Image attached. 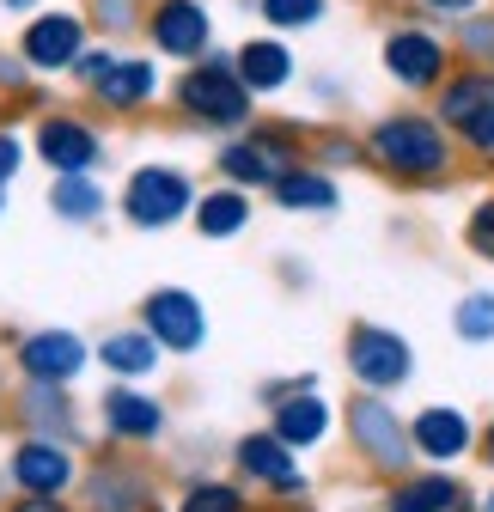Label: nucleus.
<instances>
[{
    "label": "nucleus",
    "mask_w": 494,
    "mask_h": 512,
    "mask_svg": "<svg viewBox=\"0 0 494 512\" xmlns=\"http://www.w3.org/2000/svg\"><path fill=\"white\" fill-rule=\"evenodd\" d=\"M80 49H86V19H80V13H31V25H25V37H19L25 68H37V74L74 68Z\"/></svg>",
    "instance_id": "nucleus-7"
},
{
    "label": "nucleus",
    "mask_w": 494,
    "mask_h": 512,
    "mask_svg": "<svg viewBox=\"0 0 494 512\" xmlns=\"http://www.w3.org/2000/svg\"><path fill=\"white\" fill-rule=\"evenodd\" d=\"M19 366H25L37 384H68V378L86 366V348H80V336H68V330H49V336H31V342L19 348Z\"/></svg>",
    "instance_id": "nucleus-12"
},
{
    "label": "nucleus",
    "mask_w": 494,
    "mask_h": 512,
    "mask_svg": "<svg viewBox=\"0 0 494 512\" xmlns=\"http://www.w3.org/2000/svg\"><path fill=\"white\" fill-rule=\"evenodd\" d=\"M37 153L49 159V171H92L104 159V141L80 116H49V122H37Z\"/></svg>",
    "instance_id": "nucleus-9"
},
{
    "label": "nucleus",
    "mask_w": 494,
    "mask_h": 512,
    "mask_svg": "<svg viewBox=\"0 0 494 512\" xmlns=\"http://www.w3.org/2000/svg\"><path fill=\"white\" fill-rule=\"evenodd\" d=\"M104 366L122 372V378H141V372H153V342L147 336H110L104 342Z\"/></svg>",
    "instance_id": "nucleus-25"
},
{
    "label": "nucleus",
    "mask_w": 494,
    "mask_h": 512,
    "mask_svg": "<svg viewBox=\"0 0 494 512\" xmlns=\"http://www.w3.org/2000/svg\"><path fill=\"white\" fill-rule=\"evenodd\" d=\"M183 208H190V177L171 165H141L129 177V189H122V214L135 226H171V220H183Z\"/></svg>",
    "instance_id": "nucleus-5"
},
{
    "label": "nucleus",
    "mask_w": 494,
    "mask_h": 512,
    "mask_svg": "<svg viewBox=\"0 0 494 512\" xmlns=\"http://www.w3.org/2000/svg\"><path fill=\"white\" fill-rule=\"evenodd\" d=\"M147 37L165 61H202L208 43H214V25H208L202 0H159L147 13Z\"/></svg>",
    "instance_id": "nucleus-6"
},
{
    "label": "nucleus",
    "mask_w": 494,
    "mask_h": 512,
    "mask_svg": "<svg viewBox=\"0 0 494 512\" xmlns=\"http://www.w3.org/2000/svg\"><path fill=\"white\" fill-rule=\"evenodd\" d=\"M104 68H110V55H104V49H80V61H74V80H80V86H92Z\"/></svg>",
    "instance_id": "nucleus-33"
},
{
    "label": "nucleus",
    "mask_w": 494,
    "mask_h": 512,
    "mask_svg": "<svg viewBox=\"0 0 494 512\" xmlns=\"http://www.w3.org/2000/svg\"><path fill=\"white\" fill-rule=\"evenodd\" d=\"M238 464L251 470V476H263V482H275V488H299V476H293V458H287V439L281 433H251L238 445Z\"/></svg>",
    "instance_id": "nucleus-17"
},
{
    "label": "nucleus",
    "mask_w": 494,
    "mask_h": 512,
    "mask_svg": "<svg viewBox=\"0 0 494 512\" xmlns=\"http://www.w3.org/2000/svg\"><path fill=\"white\" fill-rule=\"evenodd\" d=\"M232 68H238V80L251 86V92H281L293 80V49L281 37H251L232 55Z\"/></svg>",
    "instance_id": "nucleus-13"
},
{
    "label": "nucleus",
    "mask_w": 494,
    "mask_h": 512,
    "mask_svg": "<svg viewBox=\"0 0 494 512\" xmlns=\"http://www.w3.org/2000/svg\"><path fill=\"white\" fill-rule=\"evenodd\" d=\"M153 92H159V74L147 55H122V61L110 55V68L92 80V98L104 110H141V104H153Z\"/></svg>",
    "instance_id": "nucleus-10"
},
{
    "label": "nucleus",
    "mask_w": 494,
    "mask_h": 512,
    "mask_svg": "<svg viewBox=\"0 0 494 512\" xmlns=\"http://www.w3.org/2000/svg\"><path fill=\"white\" fill-rule=\"evenodd\" d=\"M147 317H153V336H159L165 348H177V354L202 342V305H196L190 293H177V287H171V293H153V299H147Z\"/></svg>",
    "instance_id": "nucleus-14"
},
{
    "label": "nucleus",
    "mask_w": 494,
    "mask_h": 512,
    "mask_svg": "<svg viewBox=\"0 0 494 512\" xmlns=\"http://www.w3.org/2000/svg\"><path fill=\"white\" fill-rule=\"evenodd\" d=\"M7 13H37V0H0Z\"/></svg>",
    "instance_id": "nucleus-36"
},
{
    "label": "nucleus",
    "mask_w": 494,
    "mask_h": 512,
    "mask_svg": "<svg viewBox=\"0 0 494 512\" xmlns=\"http://www.w3.org/2000/svg\"><path fill=\"white\" fill-rule=\"evenodd\" d=\"M263 19L275 31H312L324 19V0H263Z\"/></svg>",
    "instance_id": "nucleus-26"
},
{
    "label": "nucleus",
    "mask_w": 494,
    "mask_h": 512,
    "mask_svg": "<svg viewBox=\"0 0 494 512\" xmlns=\"http://www.w3.org/2000/svg\"><path fill=\"white\" fill-rule=\"evenodd\" d=\"M92 19H98L104 31H129V25L141 19V0H92Z\"/></svg>",
    "instance_id": "nucleus-29"
},
{
    "label": "nucleus",
    "mask_w": 494,
    "mask_h": 512,
    "mask_svg": "<svg viewBox=\"0 0 494 512\" xmlns=\"http://www.w3.org/2000/svg\"><path fill=\"white\" fill-rule=\"evenodd\" d=\"M427 13H446V19H464V13H476L482 0H421Z\"/></svg>",
    "instance_id": "nucleus-34"
},
{
    "label": "nucleus",
    "mask_w": 494,
    "mask_h": 512,
    "mask_svg": "<svg viewBox=\"0 0 494 512\" xmlns=\"http://www.w3.org/2000/svg\"><path fill=\"white\" fill-rule=\"evenodd\" d=\"M458 49L464 55H476V61H494V13H464V25H458Z\"/></svg>",
    "instance_id": "nucleus-27"
},
{
    "label": "nucleus",
    "mask_w": 494,
    "mask_h": 512,
    "mask_svg": "<svg viewBox=\"0 0 494 512\" xmlns=\"http://www.w3.org/2000/svg\"><path fill=\"white\" fill-rule=\"evenodd\" d=\"M458 336H470V342H488L494 336V299L488 293H476V299L458 305Z\"/></svg>",
    "instance_id": "nucleus-28"
},
{
    "label": "nucleus",
    "mask_w": 494,
    "mask_h": 512,
    "mask_svg": "<svg viewBox=\"0 0 494 512\" xmlns=\"http://www.w3.org/2000/svg\"><path fill=\"white\" fill-rule=\"evenodd\" d=\"M348 360H354L360 384H379V391H391V384L409 378V348H403L391 330H354Z\"/></svg>",
    "instance_id": "nucleus-11"
},
{
    "label": "nucleus",
    "mask_w": 494,
    "mask_h": 512,
    "mask_svg": "<svg viewBox=\"0 0 494 512\" xmlns=\"http://www.w3.org/2000/svg\"><path fill=\"white\" fill-rule=\"evenodd\" d=\"M244 220H251V202H244L238 189H214V196H202V208H196V226L208 238H232Z\"/></svg>",
    "instance_id": "nucleus-23"
},
{
    "label": "nucleus",
    "mask_w": 494,
    "mask_h": 512,
    "mask_svg": "<svg viewBox=\"0 0 494 512\" xmlns=\"http://www.w3.org/2000/svg\"><path fill=\"white\" fill-rule=\"evenodd\" d=\"M470 244H476L482 256H494V202H482V208L470 214Z\"/></svg>",
    "instance_id": "nucleus-31"
},
{
    "label": "nucleus",
    "mask_w": 494,
    "mask_h": 512,
    "mask_svg": "<svg viewBox=\"0 0 494 512\" xmlns=\"http://www.w3.org/2000/svg\"><path fill=\"white\" fill-rule=\"evenodd\" d=\"M299 153L287 135H275V128H251V135H238L226 153H220V171L232 183H275L281 171H293Z\"/></svg>",
    "instance_id": "nucleus-8"
},
{
    "label": "nucleus",
    "mask_w": 494,
    "mask_h": 512,
    "mask_svg": "<svg viewBox=\"0 0 494 512\" xmlns=\"http://www.w3.org/2000/svg\"><path fill=\"white\" fill-rule=\"evenodd\" d=\"M104 415H110V427H116V433H129V439H153V433L165 427V409H159V403H147V397H135V391H110Z\"/></svg>",
    "instance_id": "nucleus-21"
},
{
    "label": "nucleus",
    "mask_w": 494,
    "mask_h": 512,
    "mask_svg": "<svg viewBox=\"0 0 494 512\" xmlns=\"http://www.w3.org/2000/svg\"><path fill=\"white\" fill-rule=\"evenodd\" d=\"M19 512H61V506H55L49 494H37V500H31V506H19Z\"/></svg>",
    "instance_id": "nucleus-35"
},
{
    "label": "nucleus",
    "mask_w": 494,
    "mask_h": 512,
    "mask_svg": "<svg viewBox=\"0 0 494 512\" xmlns=\"http://www.w3.org/2000/svg\"><path fill=\"white\" fill-rule=\"evenodd\" d=\"M440 122L476 153H494V74H458L440 86Z\"/></svg>",
    "instance_id": "nucleus-3"
},
{
    "label": "nucleus",
    "mask_w": 494,
    "mask_h": 512,
    "mask_svg": "<svg viewBox=\"0 0 494 512\" xmlns=\"http://www.w3.org/2000/svg\"><path fill=\"white\" fill-rule=\"evenodd\" d=\"M49 202H55V214L61 220H98L104 214V189L86 177V171H55V189H49Z\"/></svg>",
    "instance_id": "nucleus-18"
},
{
    "label": "nucleus",
    "mask_w": 494,
    "mask_h": 512,
    "mask_svg": "<svg viewBox=\"0 0 494 512\" xmlns=\"http://www.w3.org/2000/svg\"><path fill=\"white\" fill-rule=\"evenodd\" d=\"M458 500V488L446 482V476H421V482H409L397 500H391V512H446Z\"/></svg>",
    "instance_id": "nucleus-24"
},
{
    "label": "nucleus",
    "mask_w": 494,
    "mask_h": 512,
    "mask_svg": "<svg viewBox=\"0 0 494 512\" xmlns=\"http://www.w3.org/2000/svg\"><path fill=\"white\" fill-rule=\"evenodd\" d=\"M354 439H360L385 470H403V458H409V445H403V433H397V415H391L385 403H360V409H354Z\"/></svg>",
    "instance_id": "nucleus-16"
},
{
    "label": "nucleus",
    "mask_w": 494,
    "mask_h": 512,
    "mask_svg": "<svg viewBox=\"0 0 494 512\" xmlns=\"http://www.w3.org/2000/svg\"><path fill=\"white\" fill-rule=\"evenodd\" d=\"M415 445H421L427 458H458L464 445H470V427H464L458 409H427V415L415 421Z\"/></svg>",
    "instance_id": "nucleus-19"
},
{
    "label": "nucleus",
    "mask_w": 494,
    "mask_h": 512,
    "mask_svg": "<svg viewBox=\"0 0 494 512\" xmlns=\"http://www.w3.org/2000/svg\"><path fill=\"white\" fill-rule=\"evenodd\" d=\"M269 189H275V202H281V208H336V183H330L324 171H305V165L281 171Z\"/></svg>",
    "instance_id": "nucleus-20"
},
{
    "label": "nucleus",
    "mask_w": 494,
    "mask_h": 512,
    "mask_svg": "<svg viewBox=\"0 0 494 512\" xmlns=\"http://www.w3.org/2000/svg\"><path fill=\"white\" fill-rule=\"evenodd\" d=\"M488 512H494V494H488Z\"/></svg>",
    "instance_id": "nucleus-38"
},
{
    "label": "nucleus",
    "mask_w": 494,
    "mask_h": 512,
    "mask_svg": "<svg viewBox=\"0 0 494 512\" xmlns=\"http://www.w3.org/2000/svg\"><path fill=\"white\" fill-rule=\"evenodd\" d=\"M183 512H238V494L232 488H196Z\"/></svg>",
    "instance_id": "nucleus-30"
},
{
    "label": "nucleus",
    "mask_w": 494,
    "mask_h": 512,
    "mask_svg": "<svg viewBox=\"0 0 494 512\" xmlns=\"http://www.w3.org/2000/svg\"><path fill=\"white\" fill-rule=\"evenodd\" d=\"M366 153L397 177H440L452 165L440 116H385V122H373V135H366Z\"/></svg>",
    "instance_id": "nucleus-2"
},
{
    "label": "nucleus",
    "mask_w": 494,
    "mask_h": 512,
    "mask_svg": "<svg viewBox=\"0 0 494 512\" xmlns=\"http://www.w3.org/2000/svg\"><path fill=\"white\" fill-rule=\"evenodd\" d=\"M19 165H25V141L19 135H0V183L19 177Z\"/></svg>",
    "instance_id": "nucleus-32"
},
{
    "label": "nucleus",
    "mask_w": 494,
    "mask_h": 512,
    "mask_svg": "<svg viewBox=\"0 0 494 512\" xmlns=\"http://www.w3.org/2000/svg\"><path fill=\"white\" fill-rule=\"evenodd\" d=\"M324 427H330V409L318 397H293V403L275 409V433L287 445H312V439H324Z\"/></svg>",
    "instance_id": "nucleus-22"
},
{
    "label": "nucleus",
    "mask_w": 494,
    "mask_h": 512,
    "mask_svg": "<svg viewBox=\"0 0 494 512\" xmlns=\"http://www.w3.org/2000/svg\"><path fill=\"white\" fill-rule=\"evenodd\" d=\"M251 98L257 92L238 80L232 55H202V61H190V74L177 80V110L202 128H244L251 122Z\"/></svg>",
    "instance_id": "nucleus-1"
},
{
    "label": "nucleus",
    "mask_w": 494,
    "mask_h": 512,
    "mask_svg": "<svg viewBox=\"0 0 494 512\" xmlns=\"http://www.w3.org/2000/svg\"><path fill=\"white\" fill-rule=\"evenodd\" d=\"M385 74L409 92H427V86H446L452 74V49L446 37H434L427 25H397L385 37Z\"/></svg>",
    "instance_id": "nucleus-4"
},
{
    "label": "nucleus",
    "mask_w": 494,
    "mask_h": 512,
    "mask_svg": "<svg viewBox=\"0 0 494 512\" xmlns=\"http://www.w3.org/2000/svg\"><path fill=\"white\" fill-rule=\"evenodd\" d=\"M488 464H494V433H488Z\"/></svg>",
    "instance_id": "nucleus-37"
},
{
    "label": "nucleus",
    "mask_w": 494,
    "mask_h": 512,
    "mask_svg": "<svg viewBox=\"0 0 494 512\" xmlns=\"http://www.w3.org/2000/svg\"><path fill=\"white\" fill-rule=\"evenodd\" d=\"M68 476H74V464H68V452H61V445L25 439L19 452H13V482L31 488V494H61V488H68Z\"/></svg>",
    "instance_id": "nucleus-15"
}]
</instances>
